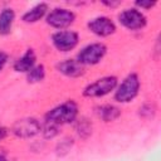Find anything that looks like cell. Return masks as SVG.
<instances>
[{"instance_id":"20","label":"cell","mask_w":161,"mask_h":161,"mask_svg":"<svg viewBox=\"0 0 161 161\" xmlns=\"http://www.w3.org/2000/svg\"><path fill=\"white\" fill-rule=\"evenodd\" d=\"M136 9H138L140 11L141 10H151L153 6H156L157 1H151V0H141V1H135L133 3Z\"/></svg>"},{"instance_id":"22","label":"cell","mask_w":161,"mask_h":161,"mask_svg":"<svg viewBox=\"0 0 161 161\" xmlns=\"http://www.w3.org/2000/svg\"><path fill=\"white\" fill-rule=\"evenodd\" d=\"M8 135H9V130H8L6 127H4V126H0V142H1L4 138H6Z\"/></svg>"},{"instance_id":"19","label":"cell","mask_w":161,"mask_h":161,"mask_svg":"<svg viewBox=\"0 0 161 161\" xmlns=\"http://www.w3.org/2000/svg\"><path fill=\"white\" fill-rule=\"evenodd\" d=\"M40 133L47 140L54 138L55 136L59 135V126L53 125V123H49V122H44V125H42V132Z\"/></svg>"},{"instance_id":"7","label":"cell","mask_w":161,"mask_h":161,"mask_svg":"<svg viewBox=\"0 0 161 161\" xmlns=\"http://www.w3.org/2000/svg\"><path fill=\"white\" fill-rule=\"evenodd\" d=\"M53 47L60 53L72 52L79 43V34L75 30H57L50 35Z\"/></svg>"},{"instance_id":"4","label":"cell","mask_w":161,"mask_h":161,"mask_svg":"<svg viewBox=\"0 0 161 161\" xmlns=\"http://www.w3.org/2000/svg\"><path fill=\"white\" fill-rule=\"evenodd\" d=\"M107 45L102 42H96V43H91V44H87L86 47H83L75 59L84 67L87 65H96L98 63L102 62V59L106 57L107 54Z\"/></svg>"},{"instance_id":"16","label":"cell","mask_w":161,"mask_h":161,"mask_svg":"<svg viewBox=\"0 0 161 161\" xmlns=\"http://www.w3.org/2000/svg\"><path fill=\"white\" fill-rule=\"evenodd\" d=\"M26 82L30 84H35V83H40L45 79L47 75V69L44 67V64H35L26 74Z\"/></svg>"},{"instance_id":"8","label":"cell","mask_w":161,"mask_h":161,"mask_svg":"<svg viewBox=\"0 0 161 161\" xmlns=\"http://www.w3.org/2000/svg\"><path fill=\"white\" fill-rule=\"evenodd\" d=\"M42 132V123L35 117H25L21 119H18L13 127L11 133L18 138H31Z\"/></svg>"},{"instance_id":"10","label":"cell","mask_w":161,"mask_h":161,"mask_svg":"<svg viewBox=\"0 0 161 161\" xmlns=\"http://www.w3.org/2000/svg\"><path fill=\"white\" fill-rule=\"evenodd\" d=\"M55 69L68 78H79L86 74V67L73 58H67L58 62L55 64Z\"/></svg>"},{"instance_id":"1","label":"cell","mask_w":161,"mask_h":161,"mask_svg":"<svg viewBox=\"0 0 161 161\" xmlns=\"http://www.w3.org/2000/svg\"><path fill=\"white\" fill-rule=\"evenodd\" d=\"M79 106L74 99H67L63 103L49 109L44 116V122H49L57 126L70 125L78 118Z\"/></svg>"},{"instance_id":"5","label":"cell","mask_w":161,"mask_h":161,"mask_svg":"<svg viewBox=\"0 0 161 161\" xmlns=\"http://www.w3.org/2000/svg\"><path fill=\"white\" fill-rule=\"evenodd\" d=\"M75 13L70 9L67 8H54L52 9L47 16H45V23L57 30H65L69 28L74 21H75Z\"/></svg>"},{"instance_id":"12","label":"cell","mask_w":161,"mask_h":161,"mask_svg":"<svg viewBox=\"0 0 161 161\" xmlns=\"http://www.w3.org/2000/svg\"><path fill=\"white\" fill-rule=\"evenodd\" d=\"M48 13H49V5L47 3H38L21 15V20L26 24H35L40 21L43 18H45Z\"/></svg>"},{"instance_id":"24","label":"cell","mask_w":161,"mask_h":161,"mask_svg":"<svg viewBox=\"0 0 161 161\" xmlns=\"http://www.w3.org/2000/svg\"><path fill=\"white\" fill-rule=\"evenodd\" d=\"M0 161H9V160H8L4 155H1V153H0Z\"/></svg>"},{"instance_id":"9","label":"cell","mask_w":161,"mask_h":161,"mask_svg":"<svg viewBox=\"0 0 161 161\" xmlns=\"http://www.w3.org/2000/svg\"><path fill=\"white\" fill-rule=\"evenodd\" d=\"M87 28L88 30L99 36V38H107V36H111L116 33L117 30V25L116 23L108 18V16H104V15H101V16H96L93 19H91L88 23H87Z\"/></svg>"},{"instance_id":"13","label":"cell","mask_w":161,"mask_h":161,"mask_svg":"<svg viewBox=\"0 0 161 161\" xmlns=\"http://www.w3.org/2000/svg\"><path fill=\"white\" fill-rule=\"evenodd\" d=\"M94 111H96V114L98 116V118H101V121H103L106 123L113 122L121 117V109L117 106L111 104V103L97 106Z\"/></svg>"},{"instance_id":"2","label":"cell","mask_w":161,"mask_h":161,"mask_svg":"<svg viewBox=\"0 0 161 161\" xmlns=\"http://www.w3.org/2000/svg\"><path fill=\"white\" fill-rule=\"evenodd\" d=\"M141 80L136 72L128 73L119 84H117L113 94V99L117 103H130L140 93Z\"/></svg>"},{"instance_id":"6","label":"cell","mask_w":161,"mask_h":161,"mask_svg":"<svg viewBox=\"0 0 161 161\" xmlns=\"http://www.w3.org/2000/svg\"><path fill=\"white\" fill-rule=\"evenodd\" d=\"M118 23L123 28H126L127 30L137 31V30H142V29L146 28V25H147V18L138 9H136V8H128V9L122 10L118 14Z\"/></svg>"},{"instance_id":"18","label":"cell","mask_w":161,"mask_h":161,"mask_svg":"<svg viewBox=\"0 0 161 161\" xmlns=\"http://www.w3.org/2000/svg\"><path fill=\"white\" fill-rule=\"evenodd\" d=\"M156 106L153 103H143L140 108H138V114L140 117H142L143 119H152L156 114Z\"/></svg>"},{"instance_id":"21","label":"cell","mask_w":161,"mask_h":161,"mask_svg":"<svg viewBox=\"0 0 161 161\" xmlns=\"http://www.w3.org/2000/svg\"><path fill=\"white\" fill-rule=\"evenodd\" d=\"M8 62H9V54L4 50H0V73L4 70Z\"/></svg>"},{"instance_id":"15","label":"cell","mask_w":161,"mask_h":161,"mask_svg":"<svg viewBox=\"0 0 161 161\" xmlns=\"http://www.w3.org/2000/svg\"><path fill=\"white\" fill-rule=\"evenodd\" d=\"M74 131L82 140H87L93 132V125L87 117H80L74 121Z\"/></svg>"},{"instance_id":"11","label":"cell","mask_w":161,"mask_h":161,"mask_svg":"<svg viewBox=\"0 0 161 161\" xmlns=\"http://www.w3.org/2000/svg\"><path fill=\"white\" fill-rule=\"evenodd\" d=\"M35 64H36V54H35V50L33 48H28L21 54V57H19L14 62L13 69L16 73H25L26 74Z\"/></svg>"},{"instance_id":"3","label":"cell","mask_w":161,"mask_h":161,"mask_svg":"<svg viewBox=\"0 0 161 161\" xmlns=\"http://www.w3.org/2000/svg\"><path fill=\"white\" fill-rule=\"evenodd\" d=\"M117 84L118 78L116 75H104L87 84L83 89V96L86 98H101L114 92Z\"/></svg>"},{"instance_id":"17","label":"cell","mask_w":161,"mask_h":161,"mask_svg":"<svg viewBox=\"0 0 161 161\" xmlns=\"http://www.w3.org/2000/svg\"><path fill=\"white\" fill-rule=\"evenodd\" d=\"M73 145H74V140H73L72 137H64L63 140H60V141L57 143L55 151H57V153H58L59 156H64V155H67V153L72 150Z\"/></svg>"},{"instance_id":"14","label":"cell","mask_w":161,"mask_h":161,"mask_svg":"<svg viewBox=\"0 0 161 161\" xmlns=\"http://www.w3.org/2000/svg\"><path fill=\"white\" fill-rule=\"evenodd\" d=\"M15 21V11L11 8H4L0 11V35L6 36L11 33Z\"/></svg>"},{"instance_id":"23","label":"cell","mask_w":161,"mask_h":161,"mask_svg":"<svg viewBox=\"0 0 161 161\" xmlns=\"http://www.w3.org/2000/svg\"><path fill=\"white\" fill-rule=\"evenodd\" d=\"M102 4L108 6V8H111V9H113V8H117L121 4V1H103Z\"/></svg>"}]
</instances>
